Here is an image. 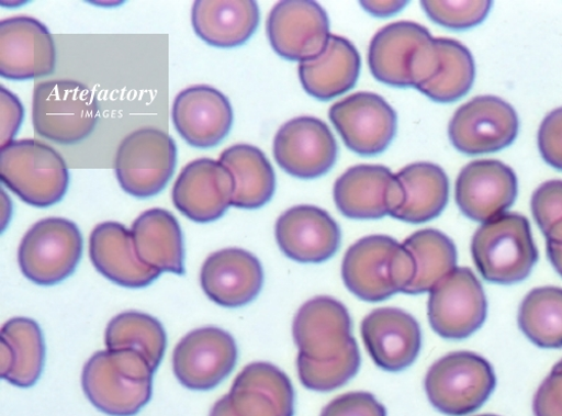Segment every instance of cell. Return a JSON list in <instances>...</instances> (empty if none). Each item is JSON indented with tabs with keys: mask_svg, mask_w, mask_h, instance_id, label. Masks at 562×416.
I'll return each instance as SVG.
<instances>
[{
	"mask_svg": "<svg viewBox=\"0 0 562 416\" xmlns=\"http://www.w3.org/2000/svg\"><path fill=\"white\" fill-rule=\"evenodd\" d=\"M153 367L134 350H104L93 355L82 371V389L91 402L112 416H133L153 395Z\"/></svg>",
	"mask_w": 562,
	"mask_h": 416,
	"instance_id": "obj_1",
	"label": "cell"
},
{
	"mask_svg": "<svg viewBox=\"0 0 562 416\" xmlns=\"http://www.w3.org/2000/svg\"><path fill=\"white\" fill-rule=\"evenodd\" d=\"M369 68L379 81L397 88L418 89L438 74L441 57L437 38L414 22H396L373 36Z\"/></svg>",
	"mask_w": 562,
	"mask_h": 416,
	"instance_id": "obj_2",
	"label": "cell"
},
{
	"mask_svg": "<svg viewBox=\"0 0 562 416\" xmlns=\"http://www.w3.org/2000/svg\"><path fill=\"white\" fill-rule=\"evenodd\" d=\"M415 272L411 252L387 236L360 239L349 248L342 262V279L348 290L370 303L405 293Z\"/></svg>",
	"mask_w": 562,
	"mask_h": 416,
	"instance_id": "obj_3",
	"label": "cell"
},
{
	"mask_svg": "<svg viewBox=\"0 0 562 416\" xmlns=\"http://www.w3.org/2000/svg\"><path fill=\"white\" fill-rule=\"evenodd\" d=\"M472 255L483 279L499 285L527 280L539 258L530 223L517 213L484 223L473 238Z\"/></svg>",
	"mask_w": 562,
	"mask_h": 416,
	"instance_id": "obj_4",
	"label": "cell"
},
{
	"mask_svg": "<svg viewBox=\"0 0 562 416\" xmlns=\"http://www.w3.org/2000/svg\"><path fill=\"white\" fill-rule=\"evenodd\" d=\"M0 179L23 202L40 209L59 203L69 188L65 159L33 138L15 140L0 150Z\"/></svg>",
	"mask_w": 562,
	"mask_h": 416,
	"instance_id": "obj_5",
	"label": "cell"
},
{
	"mask_svg": "<svg viewBox=\"0 0 562 416\" xmlns=\"http://www.w3.org/2000/svg\"><path fill=\"white\" fill-rule=\"evenodd\" d=\"M100 117L97 97L75 80H50L34 88L32 120L35 132L63 146L79 144L95 130Z\"/></svg>",
	"mask_w": 562,
	"mask_h": 416,
	"instance_id": "obj_6",
	"label": "cell"
},
{
	"mask_svg": "<svg viewBox=\"0 0 562 416\" xmlns=\"http://www.w3.org/2000/svg\"><path fill=\"white\" fill-rule=\"evenodd\" d=\"M430 403L450 416L471 414L481 408L496 387L492 364L471 351H458L439 359L426 378Z\"/></svg>",
	"mask_w": 562,
	"mask_h": 416,
	"instance_id": "obj_7",
	"label": "cell"
},
{
	"mask_svg": "<svg viewBox=\"0 0 562 416\" xmlns=\"http://www.w3.org/2000/svg\"><path fill=\"white\" fill-rule=\"evenodd\" d=\"M83 251L79 227L63 217L44 218L26 233L19 248V265L27 280L53 286L76 270Z\"/></svg>",
	"mask_w": 562,
	"mask_h": 416,
	"instance_id": "obj_8",
	"label": "cell"
},
{
	"mask_svg": "<svg viewBox=\"0 0 562 416\" xmlns=\"http://www.w3.org/2000/svg\"><path fill=\"white\" fill-rule=\"evenodd\" d=\"M176 165L173 138L161 130L144 127L124 137L117 149L115 172L125 193L149 199L166 189Z\"/></svg>",
	"mask_w": 562,
	"mask_h": 416,
	"instance_id": "obj_9",
	"label": "cell"
},
{
	"mask_svg": "<svg viewBox=\"0 0 562 416\" xmlns=\"http://www.w3.org/2000/svg\"><path fill=\"white\" fill-rule=\"evenodd\" d=\"M428 315L432 329L448 340H462L480 330L487 300L472 269L457 267L430 292Z\"/></svg>",
	"mask_w": 562,
	"mask_h": 416,
	"instance_id": "obj_10",
	"label": "cell"
},
{
	"mask_svg": "<svg viewBox=\"0 0 562 416\" xmlns=\"http://www.w3.org/2000/svg\"><path fill=\"white\" fill-rule=\"evenodd\" d=\"M519 133L517 112L496 97H479L457 110L449 123L452 146L480 156L509 147Z\"/></svg>",
	"mask_w": 562,
	"mask_h": 416,
	"instance_id": "obj_11",
	"label": "cell"
},
{
	"mask_svg": "<svg viewBox=\"0 0 562 416\" xmlns=\"http://www.w3.org/2000/svg\"><path fill=\"white\" fill-rule=\"evenodd\" d=\"M236 340L218 328L198 329L180 340L173 351L177 380L192 391H210L221 384L236 367Z\"/></svg>",
	"mask_w": 562,
	"mask_h": 416,
	"instance_id": "obj_12",
	"label": "cell"
},
{
	"mask_svg": "<svg viewBox=\"0 0 562 416\" xmlns=\"http://www.w3.org/2000/svg\"><path fill=\"white\" fill-rule=\"evenodd\" d=\"M267 34L281 58L301 64L321 56L331 37L326 12L307 0L278 3L268 18Z\"/></svg>",
	"mask_w": 562,
	"mask_h": 416,
	"instance_id": "obj_13",
	"label": "cell"
},
{
	"mask_svg": "<svg viewBox=\"0 0 562 416\" xmlns=\"http://www.w3.org/2000/svg\"><path fill=\"white\" fill-rule=\"evenodd\" d=\"M329 115L345 145L364 157L384 153L397 132L396 112L373 92L348 97L336 103Z\"/></svg>",
	"mask_w": 562,
	"mask_h": 416,
	"instance_id": "obj_14",
	"label": "cell"
},
{
	"mask_svg": "<svg viewBox=\"0 0 562 416\" xmlns=\"http://www.w3.org/2000/svg\"><path fill=\"white\" fill-rule=\"evenodd\" d=\"M273 156L281 169L301 179L329 172L338 158V144L323 121L303 116L289 121L274 136Z\"/></svg>",
	"mask_w": 562,
	"mask_h": 416,
	"instance_id": "obj_15",
	"label": "cell"
},
{
	"mask_svg": "<svg viewBox=\"0 0 562 416\" xmlns=\"http://www.w3.org/2000/svg\"><path fill=\"white\" fill-rule=\"evenodd\" d=\"M294 389L288 375L268 362L247 366L214 408L227 416H293Z\"/></svg>",
	"mask_w": 562,
	"mask_h": 416,
	"instance_id": "obj_16",
	"label": "cell"
},
{
	"mask_svg": "<svg viewBox=\"0 0 562 416\" xmlns=\"http://www.w3.org/2000/svg\"><path fill=\"white\" fill-rule=\"evenodd\" d=\"M338 210L352 220H380L402 207L405 192L387 167L359 165L348 169L335 184Z\"/></svg>",
	"mask_w": 562,
	"mask_h": 416,
	"instance_id": "obj_17",
	"label": "cell"
},
{
	"mask_svg": "<svg viewBox=\"0 0 562 416\" xmlns=\"http://www.w3.org/2000/svg\"><path fill=\"white\" fill-rule=\"evenodd\" d=\"M57 50L49 30L29 16L0 23V75L10 80L36 79L54 74Z\"/></svg>",
	"mask_w": 562,
	"mask_h": 416,
	"instance_id": "obj_18",
	"label": "cell"
},
{
	"mask_svg": "<svg viewBox=\"0 0 562 416\" xmlns=\"http://www.w3.org/2000/svg\"><path fill=\"white\" fill-rule=\"evenodd\" d=\"M234 179L220 161L201 158L184 166L172 189L175 207L187 218L210 223L232 206Z\"/></svg>",
	"mask_w": 562,
	"mask_h": 416,
	"instance_id": "obj_19",
	"label": "cell"
},
{
	"mask_svg": "<svg viewBox=\"0 0 562 416\" xmlns=\"http://www.w3.org/2000/svg\"><path fill=\"white\" fill-rule=\"evenodd\" d=\"M518 196L517 175L498 160L467 165L456 182V202L468 218L486 223L503 214Z\"/></svg>",
	"mask_w": 562,
	"mask_h": 416,
	"instance_id": "obj_20",
	"label": "cell"
},
{
	"mask_svg": "<svg viewBox=\"0 0 562 416\" xmlns=\"http://www.w3.org/2000/svg\"><path fill=\"white\" fill-rule=\"evenodd\" d=\"M171 117L183 140L198 149H212L228 135L233 111L220 90L198 85L179 92Z\"/></svg>",
	"mask_w": 562,
	"mask_h": 416,
	"instance_id": "obj_21",
	"label": "cell"
},
{
	"mask_svg": "<svg viewBox=\"0 0 562 416\" xmlns=\"http://www.w3.org/2000/svg\"><path fill=\"white\" fill-rule=\"evenodd\" d=\"M293 336L300 355L318 361L338 357L355 341L347 307L327 296L315 297L300 308Z\"/></svg>",
	"mask_w": 562,
	"mask_h": 416,
	"instance_id": "obj_22",
	"label": "cell"
},
{
	"mask_svg": "<svg viewBox=\"0 0 562 416\" xmlns=\"http://www.w3.org/2000/svg\"><path fill=\"white\" fill-rule=\"evenodd\" d=\"M276 239L280 250L290 259L319 263L337 254L341 231L329 213L316 206L301 205L278 218Z\"/></svg>",
	"mask_w": 562,
	"mask_h": 416,
	"instance_id": "obj_23",
	"label": "cell"
},
{
	"mask_svg": "<svg viewBox=\"0 0 562 416\" xmlns=\"http://www.w3.org/2000/svg\"><path fill=\"white\" fill-rule=\"evenodd\" d=\"M361 336L373 362L386 372L404 371L420 350L418 323L400 308L384 307L368 314L361 323Z\"/></svg>",
	"mask_w": 562,
	"mask_h": 416,
	"instance_id": "obj_24",
	"label": "cell"
},
{
	"mask_svg": "<svg viewBox=\"0 0 562 416\" xmlns=\"http://www.w3.org/2000/svg\"><path fill=\"white\" fill-rule=\"evenodd\" d=\"M201 285L206 296L217 305L241 307L259 295L263 269L257 257L247 250L223 249L205 260Z\"/></svg>",
	"mask_w": 562,
	"mask_h": 416,
	"instance_id": "obj_25",
	"label": "cell"
},
{
	"mask_svg": "<svg viewBox=\"0 0 562 416\" xmlns=\"http://www.w3.org/2000/svg\"><path fill=\"white\" fill-rule=\"evenodd\" d=\"M89 257L108 280L123 288H147L160 276L138 259L131 231L117 222H104L92 229Z\"/></svg>",
	"mask_w": 562,
	"mask_h": 416,
	"instance_id": "obj_26",
	"label": "cell"
},
{
	"mask_svg": "<svg viewBox=\"0 0 562 416\" xmlns=\"http://www.w3.org/2000/svg\"><path fill=\"white\" fill-rule=\"evenodd\" d=\"M259 21L254 0H198L192 12L195 33L218 49L244 45L257 31Z\"/></svg>",
	"mask_w": 562,
	"mask_h": 416,
	"instance_id": "obj_27",
	"label": "cell"
},
{
	"mask_svg": "<svg viewBox=\"0 0 562 416\" xmlns=\"http://www.w3.org/2000/svg\"><path fill=\"white\" fill-rule=\"evenodd\" d=\"M361 58L347 38L331 35L325 50L314 60L300 65V79L312 98L330 101L351 90L358 81Z\"/></svg>",
	"mask_w": 562,
	"mask_h": 416,
	"instance_id": "obj_28",
	"label": "cell"
},
{
	"mask_svg": "<svg viewBox=\"0 0 562 416\" xmlns=\"http://www.w3.org/2000/svg\"><path fill=\"white\" fill-rule=\"evenodd\" d=\"M131 234L136 255L145 265L160 273H184L183 236L172 213L148 210L134 221Z\"/></svg>",
	"mask_w": 562,
	"mask_h": 416,
	"instance_id": "obj_29",
	"label": "cell"
},
{
	"mask_svg": "<svg viewBox=\"0 0 562 416\" xmlns=\"http://www.w3.org/2000/svg\"><path fill=\"white\" fill-rule=\"evenodd\" d=\"M405 201L392 217L413 224L437 218L449 200V180L445 170L429 162L412 164L396 173Z\"/></svg>",
	"mask_w": 562,
	"mask_h": 416,
	"instance_id": "obj_30",
	"label": "cell"
},
{
	"mask_svg": "<svg viewBox=\"0 0 562 416\" xmlns=\"http://www.w3.org/2000/svg\"><path fill=\"white\" fill-rule=\"evenodd\" d=\"M45 346L37 323L15 317L2 329V379L19 387H31L40 379Z\"/></svg>",
	"mask_w": 562,
	"mask_h": 416,
	"instance_id": "obj_31",
	"label": "cell"
},
{
	"mask_svg": "<svg viewBox=\"0 0 562 416\" xmlns=\"http://www.w3.org/2000/svg\"><path fill=\"white\" fill-rule=\"evenodd\" d=\"M234 179L232 206L257 210L272 199L276 191L273 168L265 154L249 145L224 150L218 160Z\"/></svg>",
	"mask_w": 562,
	"mask_h": 416,
	"instance_id": "obj_32",
	"label": "cell"
},
{
	"mask_svg": "<svg viewBox=\"0 0 562 416\" xmlns=\"http://www.w3.org/2000/svg\"><path fill=\"white\" fill-rule=\"evenodd\" d=\"M414 258V281L404 294L430 293L457 268V249L453 241L438 229L417 231L404 241Z\"/></svg>",
	"mask_w": 562,
	"mask_h": 416,
	"instance_id": "obj_33",
	"label": "cell"
},
{
	"mask_svg": "<svg viewBox=\"0 0 562 416\" xmlns=\"http://www.w3.org/2000/svg\"><path fill=\"white\" fill-rule=\"evenodd\" d=\"M105 344L110 350H134L143 355L157 372L167 348V335L157 318L145 313L125 312L109 323Z\"/></svg>",
	"mask_w": 562,
	"mask_h": 416,
	"instance_id": "obj_34",
	"label": "cell"
},
{
	"mask_svg": "<svg viewBox=\"0 0 562 416\" xmlns=\"http://www.w3.org/2000/svg\"><path fill=\"white\" fill-rule=\"evenodd\" d=\"M441 65L438 74L417 90L436 103L462 99L475 81V63L470 50L452 38L438 37Z\"/></svg>",
	"mask_w": 562,
	"mask_h": 416,
	"instance_id": "obj_35",
	"label": "cell"
},
{
	"mask_svg": "<svg viewBox=\"0 0 562 416\" xmlns=\"http://www.w3.org/2000/svg\"><path fill=\"white\" fill-rule=\"evenodd\" d=\"M518 321L524 335L539 348H562V289L531 291L521 303Z\"/></svg>",
	"mask_w": 562,
	"mask_h": 416,
	"instance_id": "obj_36",
	"label": "cell"
},
{
	"mask_svg": "<svg viewBox=\"0 0 562 416\" xmlns=\"http://www.w3.org/2000/svg\"><path fill=\"white\" fill-rule=\"evenodd\" d=\"M360 363V352L355 340L341 355L330 360L318 361L299 355V376L302 384L311 391L331 392L352 380Z\"/></svg>",
	"mask_w": 562,
	"mask_h": 416,
	"instance_id": "obj_37",
	"label": "cell"
},
{
	"mask_svg": "<svg viewBox=\"0 0 562 416\" xmlns=\"http://www.w3.org/2000/svg\"><path fill=\"white\" fill-rule=\"evenodd\" d=\"M531 209L547 243L562 245V180L542 183L532 196Z\"/></svg>",
	"mask_w": 562,
	"mask_h": 416,
	"instance_id": "obj_38",
	"label": "cell"
},
{
	"mask_svg": "<svg viewBox=\"0 0 562 416\" xmlns=\"http://www.w3.org/2000/svg\"><path fill=\"white\" fill-rule=\"evenodd\" d=\"M492 2H422L427 15L437 24L454 31L470 30L483 23Z\"/></svg>",
	"mask_w": 562,
	"mask_h": 416,
	"instance_id": "obj_39",
	"label": "cell"
},
{
	"mask_svg": "<svg viewBox=\"0 0 562 416\" xmlns=\"http://www.w3.org/2000/svg\"><path fill=\"white\" fill-rule=\"evenodd\" d=\"M321 416H387L386 408L370 393L353 392L327 404Z\"/></svg>",
	"mask_w": 562,
	"mask_h": 416,
	"instance_id": "obj_40",
	"label": "cell"
},
{
	"mask_svg": "<svg viewBox=\"0 0 562 416\" xmlns=\"http://www.w3.org/2000/svg\"><path fill=\"white\" fill-rule=\"evenodd\" d=\"M538 147L543 160L562 171V108L549 113L542 121Z\"/></svg>",
	"mask_w": 562,
	"mask_h": 416,
	"instance_id": "obj_41",
	"label": "cell"
},
{
	"mask_svg": "<svg viewBox=\"0 0 562 416\" xmlns=\"http://www.w3.org/2000/svg\"><path fill=\"white\" fill-rule=\"evenodd\" d=\"M536 416H562V368L553 367L533 400Z\"/></svg>",
	"mask_w": 562,
	"mask_h": 416,
	"instance_id": "obj_42",
	"label": "cell"
},
{
	"mask_svg": "<svg viewBox=\"0 0 562 416\" xmlns=\"http://www.w3.org/2000/svg\"><path fill=\"white\" fill-rule=\"evenodd\" d=\"M0 142H2V148L15 142L14 137L19 133L23 120H24V108L21 101L12 91L7 88H0Z\"/></svg>",
	"mask_w": 562,
	"mask_h": 416,
	"instance_id": "obj_43",
	"label": "cell"
},
{
	"mask_svg": "<svg viewBox=\"0 0 562 416\" xmlns=\"http://www.w3.org/2000/svg\"><path fill=\"white\" fill-rule=\"evenodd\" d=\"M366 12L376 18H390L403 11L408 2H361Z\"/></svg>",
	"mask_w": 562,
	"mask_h": 416,
	"instance_id": "obj_44",
	"label": "cell"
},
{
	"mask_svg": "<svg viewBox=\"0 0 562 416\" xmlns=\"http://www.w3.org/2000/svg\"><path fill=\"white\" fill-rule=\"evenodd\" d=\"M547 255L553 268L562 277V245L547 243Z\"/></svg>",
	"mask_w": 562,
	"mask_h": 416,
	"instance_id": "obj_45",
	"label": "cell"
},
{
	"mask_svg": "<svg viewBox=\"0 0 562 416\" xmlns=\"http://www.w3.org/2000/svg\"><path fill=\"white\" fill-rule=\"evenodd\" d=\"M554 366L558 367V368H562V359L558 363H555Z\"/></svg>",
	"mask_w": 562,
	"mask_h": 416,
	"instance_id": "obj_46",
	"label": "cell"
},
{
	"mask_svg": "<svg viewBox=\"0 0 562 416\" xmlns=\"http://www.w3.org/2000/svg\"><path fill=\"white\" fill-rule=\"evenodd\" d=\"M479 416H498V415H493V414H484V415H479Z\"/></svg>",
	"mask_w": 562,
	"mask_h": 416,
	"instance_id": "obj_47",
	"label": "cell"
}]
</instances>
